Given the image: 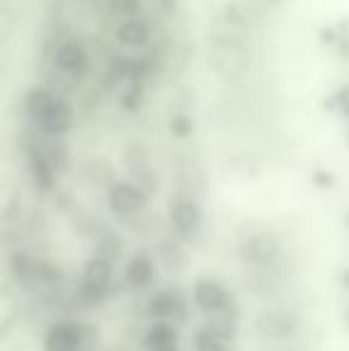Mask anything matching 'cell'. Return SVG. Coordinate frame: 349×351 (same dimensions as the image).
<instances>
[{
    "mask_svg": "<svg viewBox=\"0 0 349 351\" xmlns=\"http://www.w3.org/2000/svg\"><path fill=\"white\" fill-rule=\"evenodd\" d=\"M29 112L41 134L60 136L70 130L72 125V110L60 96L51 91H36L29 101Z\"/></svg>",
    "mask_w": 349,
    "mask_h": 351,
    "instance_id": "cell-1",
    "label": "cell"
},
{
    "mask_svg": "<svg viewBox=\"0 0 349 351\" xmlns=\"http://www.w3.org/2000/svg\"><path fill=\"white\" fill-rule=\"evenodd\" d=\"M242 254V261L254 268H268L275 258L280 256V241L278 237L268 234V232H261V234L249 237L247 241L239 249Z\"/></svg>",
    "mask_w": 349,
    "mask_h": 351,
    "instance_id": "cell-2",
    "label": "cell"
},
{
    "mask_svg": "<svg viewBox=\"0 0 349 351\" xmlns=\"http://www.w3.org/2000/svg\"><path fill=\"white\" fill-rule=\"evenodd\" d=\"M108 204L110 208L122 217L139 215L146 208V194L139 184L132 182H117L110 191H108Z\"/></svg>",
    "mask_w": 349,
    "mask_h": 351,
    "instance_id": "cell-3",
    "label": "cell"
},
{
    "mask_svg": "<svg viewBox=\"0 0 349 351\" xmlns=\"http://www.w3.org/2000/svg\"><path fill=\"white\" fill-rule=\"evenodd\" d=\"M297 315L287 308H270L263 311L256 320V330L268 339H287L297 332Z\"/></svg>",
    "mask_w": 349,
    "mask_h": 351,
    "instance_id": "cell-4",
    "label": "cell"
},
{
    "mask_svg": "<svg viewBox=\"0 0 349 351\" xmlns=\"http://www.w3.org/2000/svg\"><path fill=\"white\" fill-rule=\"evenodd\" d=\"M194 304L199 306L204 313L208 315H220L223 311H228L230 296L223 289V285L213 280H199L194 285Z\"/></svg>",
    "mask_w": 349,
    "mask_h": 351,
    "instance_id": "cell-5",
    "label": "cell"
},
{
    "mask_svg": "<svg viewBox=\"0 0 349 351\" xmlns=\"http://www.w3.org/2000/svg\"><path fill=\"white\" fill-rule=\"evenodd\" d=\"M84 330L77 323H58L46 332L43 349L46 351H82Z\"/></svg>",
    "mask_w": 349,
    "mask_h": 351,
    "instance_id": "cell-6",
    "label": "cell"
},
{
    "mask_svg": "<svg viewBox=\"0 0 349 351\" xmlns=\"http://www.w3.org/2000/svg\"><path fill=\"white\" fill-rule=\"evenodd\" d=\"M170 217H173V227L180 232L182 237H184V239L196 237V232L201 230V208L191 199L173 201Z\"/></svg>",
    "mask_w": 349,
    "mask_h": 351,
    "instance_id": "cell-7",
    "label": "cell"
},
{
    "mask_svg": "<svg viewBox=\"0 0 349 351\" xmlns=\"http://www.w3.org/2000/svg\"><path fill=\"white\" fill-rule=\"evenodd\" d=\"M125 278L130 282V287H134V289H146V287H151L156 280V261L151 258L146 251H139V254L132 256V261L127 263Z\"/></svg>",
    "mask_w": 349,
    "mask_h": 351,
    "instance_id": "cell-8",
    "label": "cell"
},
{
    "mask_svg": "<svg viewBox=\"0 0 349 351\" xmlns=\"http://www.w3.org/2000/svg\"><path fill=\"white\" fill-rule=\"evenodd\" d=\"M112 280V263L108 256H93L84 268V285L106 291Z\"/></svg>",
    "mask_w": 349,
    "mask_h": 351,
    "instance_id": "cell-9",
    "label": "cell"
},
{
    "mask_svg": "<svg viewBox=\"0 0 349 351\" xmlns=\"http://www.w3.org/2000/svg\"><path fill=\"white\" fill-rule=\"evenodd\" d=\"M144 342H146V347H149V349L175 347V344H177V330L168 323V320H156V323L146 330Z\"/></svg>",
    "mask_w": 349,
    "mask_h": 351,
    "instance_id": "cell-10",
    "label": "cell"
},
{
    "mask_svg": "<svg viewBox=\"0 0 349 351\" xmlns=\"http://www.w3.org/2000/svg\"><path fill=\"white\" fill-rule=\"evenodd\" d=\"M180 311V299L173 294V291H158V294L151 296L149 301V313L158 320H170L177 315Z\"/></svg>",
    "mask_w": 349,
    "mask_h": 351,
    "instance_id": "cell-11",
    "label": "cell"
},
{
    "mask_svg": "<svg viewBox=\"0 0 349 351\" xmlns=\"http://www.w3.org/2000/svg\"><path fill=\"white\" fill-rule=\"evenodd\" d=\"M12 270L19 280H36L38 278V263L29 258L27 254H22V251H17V254L12 256Z\"/></svg>",
    "mask_w": 349,
    "mask_h": 351,
    "instance_id": "cell-12",
    "label": "cell"
},
{
    "mask_svg": "<svg viewBox=\"0 0 349 351\" xmlns=\"http://www.w3.org/2000/svg\"><path fill=\"white\" fill-rule=\"evenodd\" d=\"M149 351H177L175 347H163V349H149Z\"/></svg>",
    "mask_w": 349,
    "mask_h": 351,
    "instance_id": "cell-13",
    "label": "cell"
},
{
    "mask_svg": "<svg viewBox=\"0 0 349 351\" xmlns=\"http://www.w3.org/2000/svg\"><path fill=\"white\" fill-rule=\"evenodd\" d=\"M345 285L349 287V270H347V273H345Z\"/></svg>",
    "mask_w": 349,
    "mask_h": 351,
    "instance_id": "cell-14",
    "label": "cell"
}]
</instances>
